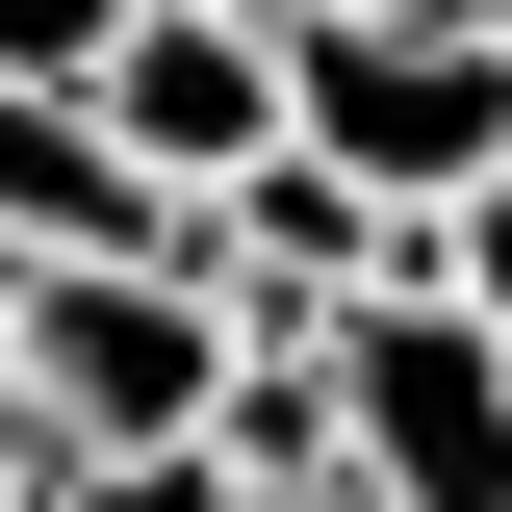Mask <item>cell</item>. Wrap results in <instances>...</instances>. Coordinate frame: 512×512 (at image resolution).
I'll list each match as a JSON object with an SVG mask.
<instances>
[{
  "instance_id": "obj_1",
  "label": "cell",
  "mask_w": 512,
  "mask_h": 512,
  "mask_svg": "<svg viewBox=\"0 0 512 512\" xmlns=\"http://www.w3.org/2000/svg\"><path fill=\"white\" fill-rule=\"evenodd\" d=\"M282 154H333L384 231L487 205L512 180V26L487 0H282Z\"/></svg>"
},
{
  "instance_id": "obj_2",
  "label": "cell",
  "mask_w": 512,
  "mask_h": 512,
  "mask_svg": "<svg viewBox=\"0 0 512 512\" xmlns=\"http://www.w3.org/2000/svg\"><path fill=\"white\" fill-rule=\"evenodd\" d=\"M0 333H26L52 461H205V410H231V282H205V256H77V282H0Z\"/></svg>"
},
{
  "instance_id": "obj_3",
  "label": "cell",
  "mask_w": 512,
  "mask_h": 512,
  "mask_svg": "<svg viewBox=\"0 0 512 512\" xmlns=\"http://www.w3.org/2000/svg\"><path fill=\"white\" fill-rule=\"evenodd\" d=\"M333 436H359L384 512H512V359L436 282H359V308H333Z\"/></svg>"
},
{
  "instance_id": "obj_4",
  "label": "cell",
  "mask_w": 512,
  "mask_h": 512,
  "mask_svg": "<svg viewBox=\"0 0 512 512\" xmlns=\"http://www.w3.org/2000/svg\"><path fill=\"white\" fill-rule=\"evenodd\" d=\"M77 103H103V154H128V180L231 205L256 154H282V0H128Z\"/></svg>"
},
{
  "instance_id": "obj_5",
  "label": "cell",
  "mask_w": 512,
  "mask_h": 512,
  "mask_svg": "<svg viewBox=\"0 0 512 512\" xmlns=\"http://www.w3.org/2000/svg\"><path fill=\"white\" fill-rule=\"evenodd\" d=\"M205 282H231V333H333L359 282H410V231H384L333 154H256V180L205 205Z\"/></svg>"
},
{
  "instance_id": "obj_6",
  "label": "cell",
  "mask_w": 512,
  "mask_h": 512,
  "mask_svg": "<svg viewBox=\"0 0 512 512\" xmlns=\"http://www.w3.org/2000/svg\"><path fill=\"white\" fill-rule=\"evenodd\" d=\"M205 461H231V487H333V333H231V410H205Z\"/></svg>"
},
{
  "instance_id": "obj_7",
  "label": "cell",
  "mask_w": 512,
  "mask_h": 512,
  "mask_svg": "<svg viewBox=\"0 0 512 512\" xmlns=\"http://www.w3.org/2000/svg\"><path fill=\"white\" fill-rule=\"evenodd\" d=\"M410 282H436V308L512 359V180H487V205H436V231H410Z\"/></svg>"
},
{
  "instance_id": "obj_8",
  "label": "cell",
  "mask_w": 512,
  "mask_h": 512,
  "mask_svg": "<svg viewBox=\"0 0 512 512\" xmlns=\"http://www.w3.org/2000/svg\"><path fill=\"white\" fill-rule=\"evenodd\" d=\"M103 26H128V0H0V77H52V103H77V77H103Z\"/></svg>"
},
{
  "instance_id": "obj_9",
  "label": "cell",
  "mask_w": 512,
  "mask_h": 512,
  "mask_svg": "<svg viewBox=\"0 0 512 512\" xmlns=\"http://www.w3.org/2000/svg\"><path fill=\"white\" fill-rule=\"evenodd\" d=\"M52 512H231V461H52Z\"/></svg>"
},
{
  "instance_id": "obj_10",
  "label": "cell",
  "mask_w": 512,
  "mask_h": 512,
  "mask_svg": "<svg viewBox=\"0 0 512 512\" xmlns=\"http://www.w3.org/2000/svg\"><path fill=\"white\" fill-rule=\"evenodd\" d=\"M0 512H52V410H26V333H0Z\"/></svg>"
},
{
  "instance_id": "obj_11",
  "label": "cell",
  "mask_w": 512,
  "mask_h": 512,
  "mask_svg": "<svg viewBox=\"0 0 512 512\" xmlns=\"http://www.w3.org/2000/svg\"><path fill=\"white\" fill-rule=\"evenodd\" d=\"M487 26H512V0H487Z\"/></svg>"
}]
</instances>
